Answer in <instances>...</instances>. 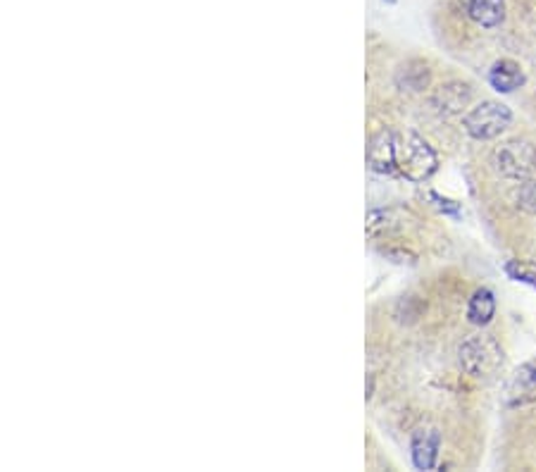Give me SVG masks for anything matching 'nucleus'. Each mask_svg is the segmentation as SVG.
Listing matches in <instances>:
<instances>
[{
    "label": "nucleus",
    "instance_id": "nucleus-1",
    "mask_svg": "<svg viewBox=\"0 0 536 472\" xmlns=\"http://www.w3.org/2000/svg\"><path fill=\"white\" fill-rule=\"evenodd\" d=\"M396 167L401 177L410 182H425L436 172L439 158L417 131L405 129L396 131Z\"/></svg>",
    "mask_w": 536,
    "mask_h": 472
},
{
    "label": "nucleus",
    "instance_id": "nucleus-2",
    "mask_svg": "<svg viewBox=\"0 0 536 472\" xmlns=\"http://www.w3.org/2000/svg\"><path fill=\"white\" fill-rule=\"evenodd\" d=\"M457 362L465 374L475 377V380H487L491 374L499 372L503 365V349L494 337L489 334H477L463 341L457 349Z\"/></svg>",
    "mask_w": 536,
    "mask_h": 472
},
{
    "label": "nucleus",
    "instance_id": "nucleus-3",
    "mask_svg": "<svg viewBox=\"0 0 536 472\" xmlns=\"http://www.w3.org/2000/svg\"><path fill=\"white\" fill-rule=\"evenodd\" d=\"M512 122V112L506 103L499 100H481L469 108L463 117V127L475 142H491L499 139Z\"/></svg>",
    "mask_w": 536,
    "mask_h": 472
},
{
    "label": "nucleus",
    "instance_id": "nucleus-4",
    "mask_svg": "<svg viewBox=\"0 0 536 472\" xmlns=\"http://www.w3.org/2000/svg\"><path fill=\"white\" fill-rule=\"evenodd\" d=\"M494 167L503 179L524 182L536 170V148L534 143L524 139H510L503 142L494 151Z\"/></svg>",
    "mask_w": 536,
    "mask_h": 472
},
{
    "label": "nucleus",
    "instance_id": "nucleus-5",
    "mask_svg": "<svg viewBox=\"0 0 536 472\" xmlns=\"http://www.w3.org/2000/svg\"><path fill=\"white\" fill-rule=\"evenodd\" d=\"M367 165L379 174H398L396 167V131L382 129L372 136L367 146Z\"/></svg>",
    "mask_w": 536,
    "mask_h": 472
},
{
    "label": "nucleus",
    "instance_id": "nucleus-6",
    "mask_svg": "<svg viewBox=\"0 0 536 472\" xmlns=\"http://www.w3.org/2000/svg\"><path fill=\"white\" fill-rule=\"evenodd\" d=\"M432 105L439 115H460L472 105V86L465 81H446L432 93Z\"/></svg>",
    "mask_w": 536,
    "mask_h": 472
},
{
    "label": "nucleus",
    "instance_id": "nucleus-7",
    "mask_svg": "<svg viewBox=\"0 0 536 472\" xmlns=\"http://www.w3.org/2000/svg\"><path fill=\"white\" fill-rule=\"evenodd\" d=\"M503 401L506 405H527L536 401V365L527 362L522 368L512 372L508 380L506 392H503Z\"/></svg>",
    "mask_w": 536,
    "mask_h": 472
},
{
    "label": "nucleus",
    "instance_id": "nucleus-8",
    "mask_svg": "<svg viewBox=\"0 0 536 472\" xmlns=\"http://www.w3.org/2000/svg\"><path fill=\"white\" fill-rule=\"evenodd\" d=\"M439 446L441 436L436 429H420L413 436L410 444V454H413V463L417 470H434L436 460H439Z\"/></svg>",
    "mask_w": 536,
    "mask_h": 472
},
{
    "label": "nucleus",
    "instance_id": "nucleus-9",
    "mask_svg": "<svg viewBox=\"0 0 536 472\" xmlns=\"http://www.w3.org/2000/svg\"><path fill=\"white\" fill-rule=\"evenodd\" d=\"M524 81H527V74L520 68V62L510 60V58H503V60H496L489 69V84L494 86L499 93H512L522 89Z\"/></svg>",
    "mask_w": 536,
    "mask_h": 472
},
{
    "label": "nucleus",
    "instance_id": "nucleus-10",
    "mask_svg": "<svg viewBox=\"0 0 536 472\" xmlns=\"http://www.w3.org/2000/svg\"><path fill=\"white\" fill-rule=\"evenodd\" d=\"M468 15L475 25L496 29L506 19V0H469Z\"/></svg>",
    "mask_w": 536,
    "mask_h": 472
},
{
    "label": "nucleus",
    "instance_id": "nucleus-11",
    "mask_svg": "<svg viewBox=\"0 0 536 472\" xmlns=\"http://www.w3.org/2000/svg\"><path fill=\"white\" fill-rule=\"evenodd\" d=\"M496 315V296L491 288L481 287L477 288L475 294H472V299H469L468 303V320L472 322V325H489L491 322V318Z\"/></svg>",
    "mask_w": 536,
    "mask_h": 472
},
{
    "label": "nucleus",
    "instance_id": "nucleus-12",
    "mask_svg": "<svg viewBox=\"0 0 536 472\" xmlns=\"http://www.w3.org/2000/svg\"><path fill=\"white\" fill-rule=\"evenodd\" d=\"M432 79V69L425 62L410 60L396 72V84L403 91H425Z\"/></svg>",
    "mask_w": 536,
    "mask_h": 472
},
{
    "label": "nucleus",
    "instance_id": "nucleus-13",
    "mask_svg": "<svg viewBox=\"0 0 536 472\" xmlns=\"http://www.w3.org/2000/svg\"><path fill=\"white\" fill-rule=\"evenodd\" d=\"M518 208L527 215H536V179H524L515 191Z\"/></svg>",
    "mask_w": 536,
    "mask_h": 472
},
{
    "label": "nucleus",
    "instance_id": "nucleus-14",
    "mask_svg": "<svg viewBox=\"0 0 536 472\" xmlns=\"http://www.w3.org/2000/svg\"><path fill=\"white\" fill-rule=\"evenodd\" d=\"M429 198H432V201H436V208H439L441 213L457 215V205L453 201H448V198L439 196V194H429Z\"/></svg>",
    "mask_w": 536,
    "mask_h": 472
}]
</instances>
